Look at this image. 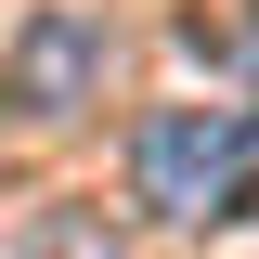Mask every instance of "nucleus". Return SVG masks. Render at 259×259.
Returning a JSON list of instances; mask_svg holds the SVG:
<instances>
[{
    "label": "nucleus",
    "instance_id": "f03ea898",
    "mask_svg": "<svg viewBox=\"0 0 259 259\" xmlns=\"http://www.w3.org/2000/svg\"><path fill=\"white\" fill-rule=\"evenodd\" d=\"M91 91H104V26H91V13H65V0L26 13V26H13V65H0V104H13L26 130H65Z\"/></svg>",
    "mask_w": 259,
    "mask_h": 259
},
{
    "label": "nucleus",
    "instance_id": "f257e3e1",
    "mask_svg": "<svg viewBox=\"0 0 259 259\" xmlns=\"http://www.w3.org/2000/svg\"><path fill=\"white\" fill-rule=\"evenodd\" d=\"M130 182L168 221H233L259 194V104H168V117H143Z\"/></svg>",
    "mask_w": 259,
    "mask_h": 259
},
{
    "label": "nucleus",
    "instance_id": "7ed1b4c3",
    "mask_svg": "<svg viewBox=\"0 0 259 259\" xmlns=\"http://www.w3.org/2000/svg\"><path fill=\"white\" fill-rule=\"evenodd\" d=\"M26 259H130V246L104 233V207H52V221L26 233Z\"/></svg>",
    "mask_w": 259,
    "mask_h": 259
}]
</instances>
